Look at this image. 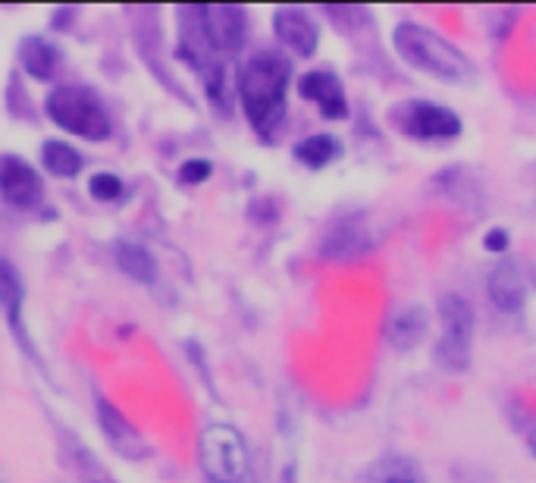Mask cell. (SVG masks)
<instances>
[{"label":"cell","instance_id":"1","mask_svg":"<svg viewBox=\"0 0 536 483\" xmlns=\"http://www.w3.org/2000/svg\"><path fill=\"white\" fill-rule=\"evenodd\" d=\"M289 60L273 51L254 54L239 73V98L248 123L261 135H270L286 117V91H289Z\"/></svg>","mask_w":536,"mask_h":483},{"label":"cell","instance_id":"2","mask_svg":"<svg viewBox=\"0 0 536 483\" xmlns=\"http://www.w3.org/2000/svg\"><path fill=\"white\" fill-rule=\"evenodd\" d=\"M392 44L408 66L421 69V73H427V76H436L449 85H461V82L474 79V63L464 57L449 38L436 35L427 26L402 22L392 35Z\"/></svg>","mask_w":536,"mask_h":483},{"label":"cell","instance_id":"3","mask_svg":"<svg viewBox=\"0 0 536 483\" xmlns=\"http://www.w3.org/2000/svg\"><path fill=\"white\" fill-rule=\"evenodd\" d=\"M44 110L60 129L88 138V142H104L110 135V113L85 85H57L44 101Z\"/></svg>","mask_w":536,"mask_h":483},{"label":"cell","instance_id":"4","mask_svg":"<svg viewBox=\"0 0 536 483\" xmlns=\"http://www.w3.org/2000/svg\"><path fill=\"white\" fill-rule=\"evenodd\" d=\"M201 471L211 483H248V443L245 436L229 424L204 427L198 443Z\"/></svg>","mask_w":536,"mask_h":483},{"label":"cell","instance_id":"5","mask_svg":"<svg viewBox=\"0 0 536 483\" xmlns=\"http://www.w3.org/2000/svg\"><path fill=\"white\" fill-rule=\"evenodd\" d=\"M439 342L436 361L452 374L468 371L471 364V342H474V311L461 295L446 292L439 298Z\"/></svg>","mask_w":536,"mask_h":483},{"label":"cell","instance_id":"6","mask_svg":"<svg viewBox=\"0 0 536 483\" xmlns=\"http://www.w3.org/2000/svg\"><path fill=\"white\" fill-rule=\"evenodd\" d=\"M389 120L402 135H411L417 142H442L461 132L458 113L430 101H405L389 113Z\"/></svg>","mask_w":536,"mask_h":483},{"label":"cell","instance_id":"7","mask_svg":"<svg viewBox=\"0 0 536 483\" xmlns=\"http://www.w3.org/2000/svg\"><path fill=\"white\" fill-rule=\"evenodd\" d=\"M0 198L16 211H35L44 201L38 173L16 154H0Z\"/></svg>","mask_w":536,"mask_h":483},{"label":"cell","instance_id":"8","mask_svg":"<svg viewBox=\"0 0 536 483\" xmlns=\"http://www.w3.org/2000/svg\"><path fill=\"white\" fill-rule=\"evenodd\" d=\"M201 19L207 38L220 51V54H236L242 51L245 35H248V16L236 4H214V7H201Z\"/></svg>","mask_w":536,"mask_h":483},{"label":"cell","instance_id":"9","mask_svg":"<svg viewBox=\"0 0 536 483\" xmlns=\"http://www.w3.org/2000/svg\"><path fill=\"white\" fill-rule=\"evenodd\" d=\"M298 95L317 104L326 120H342L348 117V101H345V88L342 82L326 73V69H314V73H305L298 79Z\"/></svg>","mask_w":536,"mask_h":483},{"label":"cell","instance_id":"10","mask_svg":"<svg viewBox=\"0 0 536 483\" xmlns=\"http://www.w3.org/2000/svg\"><path fill=\"white\" fill-rule=\"evenodd\" d=\"M273 29H276V38L283 41V48H289L295 57H311L320 44L317 22L305 10H295V7L276 10Z\"/></svg>","mask_w":536,"mask_h":483},{"label":"cell","instance_id":"11","mask_svg":"<svg viewBox=\"0 0 536 483\" xmlns=\"http://www.w3.org/2000/svg\"><path fill=\"white\" fill-rule=\"evenodd\" d=\"M486 292H489V302H493L499 311L518 314L527 302V283H524V273H521L518 261H511V258L499 261L486 280Z\"/></svg>","mask_w":536,"mask_h":483},{"label":"cell","instance_id":"12","mask_svg":"<svg viewBox=\"0 0 536 483\" xmlns=\"http://www.w3.org/2000/svg\"><path fill=\"white\" fill-rule=\"evenodd\" d=\"M430 330V314L424 305H405L386 320V342L395 352H411L424 342Z\"/></svg>","mask_w":536,"mask_h":483},{"label":"cell","instance_id":"13","mask_svg":"<svg viewBox=\"0 0 536 483\" xmlns=\"http://www.w3.org/2000/svg\"><path fill=\"white\" fill-rule=\"evenodd\" d=\"M98 421H101V430L107 436V443L116 449V452H123L126 458H142L148 452L145 440H142V433H138L120 411L113 408V402H107L104 396H98Z\"/></svg>","mask_w":536,"mask_h":483},{"label":"cell","instance_id":"14","mask_svg":"<svg viewBox=\"0 0 536 483\" xmlns=\"http://www.w3.org/2000/svg\"><path fill=\"white\" fill-rule=\"evenodd\" d=\"M374 245L367 236V229L361 223H339L333 226V233L323 242V258L326 261H352Z\"/></svg>","mask_w":536,"mask_h":483},{"label":"cell","instance_id":"15","mask_svg":"<svg viewBox=\"0 0 536 483\" xmlns=\"http://www.w3.org/2000/svg\"><path fill=\"white\" fill-rule=\"evenodd\" d=\"M19 60H22V69H26V73L32 79H38V82L54 79L57 66H60L57 48L48 38H38V35H32V38H26L19 44Z\"/></svg>","mask_w":536,"mask_h":483},{"label":"cell","instance_id":"16","mask_svg":"<svg viewBox=\"0 0 536 483\" xmlns=\"http://www.w3.org/2000/svg\"><path fill=\"white\" fill-rule=\"evenodd\" d=\"M22 302H26V286H22V276L13 267V261H7L4 255H0V311L7 314L13 330H19Z\"/></svg>","mask_w":536,"mask_h":483},{"label":"cell","instance_id":"17","mask_svg":"<svg viewBox=\"0 0 536 483\" xmlns=\"http://www.w3.org/2000/svg\"><path fill=\"white\" fill-rule=\"evenodd\" d=\"M116 264L135 283H154L157 280V261L148 248L135 242H120L116 245Z\"/></svg>","mask_w":536,"mask_h":483},{"label":"cell","instance_id":"18","mask_svg":"<svg viewBox=\"0 0 536 483\" xmlns=\"http://www.w3.org/2000/svg\"><path fill=\"white\" fill-rule=\"evenodd\" d=\"M336 157H339V142L333 135H308V138H301V142L295 145V160H298V164L311 167V170H320L326 164H333Z\"/></svg>","mask_w":536,"mask_h":483},{"label":"cell","instance_id":"19","mask_svg":"<svg viewBox=\"0 0 536 483\" xmlns=\"http://www.w3.org/2000/svg\"><path fill=\"white\" fill-rule=\"evenodd\" d=\"M41 160H44V167H48V173L57 179H69L82 170V154L66 142H44Z\"/></svg>","mask_w":536,"mask_h":483},{"label":"cell","instance_id":"20","mask_svg":"<svg viewBox=\"0 0 536 483\" xmlns=\"http://www.w3.org/2000/svg\"><path fill=\"white\" fill-rule=\"evenodd\" d=\"M91 195L101 198V201H116L123 195V179L113 176V173H98L91 179Z\"/></svg>","mask_w":536,"mask_h":483},{"label":"cell","instance_id":"21","mask_svg":"<svg viewBox=\"0 0 536 483\" xmlns=\"http://www.w3.org/2000/svg\"><path fill=\"white\" fill-rule=\"evenodd\" d=\"M207 176H211V164H207V160H189V164L179 170V179L189 182V186H198Z\"/></svg>","mask_w":536,"mask_h":483},{"label":"cell","instance_id":"22","mask_svg":"<svg viewBox=\"0 0 536 483\" xmlns=\"http://www.w3.org/2000/svg\"><path fill=\"white\" fill-rule=\"evenodd\" d=\"M383 483H424V480L417 477V471H414L411 465L399 462V465H395V468L383 477Z\"/></svg>","mask_w":536,"mask_h":483},{"label":"cell","instance_id":"23","mask_svg":"<svg viewBox=\"0 0 536 483\" xmlns=\"http://www.w3.org/2000/svg\"><path fill=\"white\" fill-rule=\"evenodd\" d=\"M486 251H496V255H505V248H508V233L505 229H493V233L486 236Z\"/></svg>","mask_w":536,"mask_h":483},{"label":"cell","instance_id":"24","mask_svg":"<svg viewBox=\"0 0 536 483\" xmlns=\"http://www.w3.org/2000/svg\"><path fill=\"white\" fill-rule=\"evenodd\" d=\"M85 483H113L110 477H104L101 471H98V477H91V480H85Z\"/></svg>","mask_w":536,"mask_h":483},{"label":"cell","instance_id":"25","mask_svg":"<svg viewBox=\"0 0 536 483\" xmlns=\"http://www.w3.org/2000/svg\"><path fill=\"white\" fill-rule=\"evenodd\" d=\"M530 449H533V455H536V430L530 433Z\"/></svg>","mask_w":536,"mask_h":483}]
</instances>
